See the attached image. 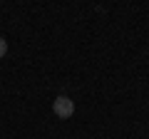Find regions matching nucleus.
<instances>
[{
	"label": "nucleus",
	"instance_id": "nucleus-2",
	"mask_svg": "<svg viewBox=\"0 0 149 139\" xmlns=\"http://www.w3.org/2000/svg\"><path fill=\"white\" fill-rule=\"evenodd\" d=\"M5 52H8V40L0 38V57H5Z\"/></svg>",
	"mask_w": 149,
	"mask_h": 139
},
{
	"label": "nucleus",
	"instance_id": "nucleus-1",
	"mask_svg": "<svg viewBox=\"0 0 149 139\" xmlns=\"http://www.w3.org/2000/svg\"><path fill=\"white\" fill-rule=\"evenodd\" d=\"M52 112L57 114L60 119H70L74 114V102L70 99V97H65V95H60L57 99L52 102Z\"/></svg>",
	"mask_w": 149,
	"mask_h": 139
}]
</instances>
